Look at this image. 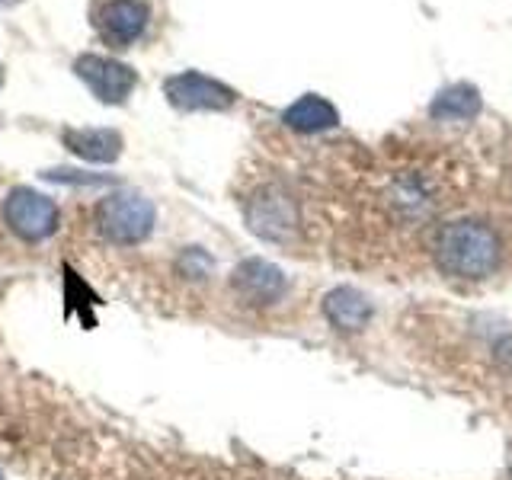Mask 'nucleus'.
<instances>
[{
	"mask_svg": "<svg viewBox=\"0 0 512 480\" xmlns=\"http://www.w3.org/2000/svg\"><path fill=\"white\" fill-rule=\"evenodd\" d=\"M506 240L490 218H455L432 234V260L452 279L477 282L503 266Z\"/></svg>",
	"mask_w": 512,
	"mask_h": 480,
	"instance_id": "1",
	"label": "nucleus"
},
{
	"mask_svg": "<svg viewBox=\"0 0 512 480\" xmlns=\"http://www.w3.org/2000/svg\"><path fill=\"white\" fill-rule=\"evenodd\" d=\"M96 231L109 244L132 247L154 231V205L138 192H112L96 205Z\"/></svg>",
	"mask_w": 512,
	"mask_h": 480,
	"instance_id": "2",
	"label": "nucleus"
},
{
	"mask_svg": "<svg viewBox=\"0 0 512 480\" xmlns=\"http://www.w3.org/2000/svg\"><path fill=\"white\" fill-rule=\"evenodd\" d=\"M244 218L256 237L272 240V244H288L298 234V202L279 183L256 189L244 205Z\"/></svg>",
	"mask_w": 512,
	"mask_h": 480,
	"instance_id": "3",
	"label": "nucleus"
},
{
	"mask_svg": "<svg viewBox=\"0 0 512 480\" xmlns=\"http://www.w3.org/2000/svg\"><path fill=\"white\" fill-rule=\"evenodd\" d=\"M4 221L16 237L39 244L58 231V205L29 186H16L4 199Z\"/></svg>",
	"mask_w": 512,
	"mask_h": 480,
	"instance_id": "4",
	"label": "nucleus"
},
{
	"mask_svg": "<svg viewBox=\"0 0 512 480\" xmlns=\"http://www.w3.org/2000/svg\"><path fill=\"white\" fill-rule=\"evenodd\" d=\"M164 93L170 106H176L180 112H224L237 103V90L199 71H183L167 77Z\"/></svg>",
	"mask_w": 512,
	"mask_h": 480,
	"instance_id": "5",
	"label": "nucleus"
},
{
	"mask_svg": "<svg viewBox=\"0 0 512 480\" xmlns=\"http://www.w3.org/2000/svg\"><path fill=\"white\" fill-rule=\"evenodd\" d=\"M151 23V0H103L93 10V26L109 48L135 45Z\"/></svg>",
	"mask_w": 512,
	"mask_h": 480,
	"instance_id": "6",
	"label": "nucleus"
},
{
	"mask_svg": "<svg viewBox=\"0 0 512 480\" xmlns=\"http://www.w3.org/2000/svg\"><path fill=\"white\" fill-rule=\"evenodd\" d=\"M74 74L84 80L87 90L106 106H122L138 87V74L128 68V64L116 58H103V55H80L74 61Z\"/></svg>",
	"mask_w": 512,
	"mask_h": 480,
	"instance_id": "7",
	"label": "nucleus"
},
{
	"mask_svg": "<svg viewBox=\"0 0 512 480\" xmlns=\"http://www.w3.org/2000/svg\"><path fill=\"white\" fill-rule=\"evenodd\" d=\"M231 288L240 301L253 304V308H269L285 295V272L272 266L269 260H244L231 272Z\"/></svg>",
	"mask_w": 512,
	"mask_h": 480,
	"instance_id": "8",
	"label": "nucleus"
},
{
	"mask_svg": "<svg viewBox=\"0 0 512 480\" xmlns=\"http://www.w3.org/2000/svg\"><path fill=\"white\" fill-rule=\"evenodd\" d=\"M64 148L90 160V164H112L122 154V135L116 128H64Z\"/></svg>",
	"mask_w": 512,
	"mask_h": 480,
	"instance_id": "9",
	"label": "nucleus"
},
{
	"mask_svg": "<svg viewBox=\"0 0 512 480\" xmlns=\"http://www.w3.org/2000/svg\"><path fill=\"white\" fill-rule=\"evenodd\" d=\"M324 317L336 330L359 333L368 327V320H372V301L349 285L333 288V292H327V298H324Z\"/></svg>",
	"mask_w": 512,
	"mask_h": 480,
	"instance_id": "10",
	"label": "nucleus"
},
{
	"mask_svg": "<svg viewBox=\"0 0 512 480\" xmlns=\"http://www.w3.org/2000/svg\"><path fill=\"white\" fill-rule=\"evenodd\" d=\"M282 122L288 128H295V132L314 135V132H324V128H333L336 122H340V112H336L333 103H327L324 96L308 93L282 112Z\"/></svg>",
	"mask_w": 512,
	"mask_h": 480,
	"instance_id": "11",
	"label": "nucleus"
},
{
	"mask_svg": "<svg viewBox=\"0 0 512 480\" xmlns=\"http://www.w3.org/2000/svg\"><path fill=\"white\" fill-rule=\"evenodd\" d=\"M480 112V96L474 87L468 84H458L452 90H445L436 96V103H432L429 116L439 119V122H471Z\"/></svg>",
	"mask_w": 512,
	"mask_h": 480,
	"instance_id": "12",
	"label": "nucleus"
},
{
	"mask_svg": "<svg viewBox=\"0 0 512 480\" xmlns=\"http://www.w3.org/2000/svg\"><path fill=\"white\" fill-rule=\"evenodd\" d=\"M180 266L186 269V276H192V279H205L208 272H212V260L202 253V250H186L183 256H180Z\"/></svg>",
	"mask_w": 512,
	"mask_h": 480,
	"instance_id": "13",
	"label": "nucleus"
},
{
	"mask_svg": "<svg viewBox=\"0 0 512 480\" xmlns=\"http://www.w3.org/2000/svg\"><path fill=\"white\" fill-rule=\"evenodd\" d=\"M42 176L55 183H106V176H80L74 170H45Z\"/></svg>",
	"mask_w": 512,
	"mask_h": 480,
	"instance_id": "14",
	"label": "nucleus"
},
{
	"mask_svg": "<svg viewBox=\"0 0 512 480\" xmlns=\"http://www.w3.org/2000/svg\"><path fill=\"white\" fill-rule=\"evenodd\" d=\"M16 4H23V0H0V7H16Z\"/></svg>",
	"mask_w": 512,
	"mask_h": 480,
	"instance_id": "15",
	"label": "nucleus"
}]
</instances>
